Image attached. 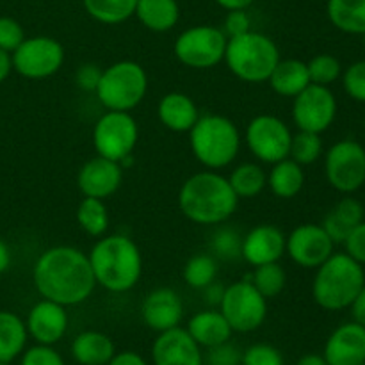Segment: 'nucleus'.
<instances>
[{
  "mask_svg": "<svg viewBox=\"0 0 365 365\" xmlns=\"http://www.w3.org/2000/svg\"><path fill=\"white\" fill-rule=\"evenodd\" d=\"M139 141V125L130 113L107 110L93 128V146L96 155L121 163L132 155Z\"/></svg>",
  "mask_w": 365,
  "mask_h": 365,
  "instance_id": "obj_9",
  "label": "nucleus"
},
{
  "mask_svg": "<svg viewBox=\"0 0 365 365\" xmlns=\"http://www.w3.org/2000/svg\"><path fill=\"white\" fill-rule=\"evenodd\" d=\"M327 13L331 25L346 34H365V0H328Z\"/></svg>",
  "mask_w": 365,
  "mask_h": 365,
  "instance_id": "obj_30",
  "label": "nucleus"
},
{
  "mask_svg": "<svg viewBox=\"0 0 365 365\" xmlns=\"http://www.w3.org/2000/svg\"><path fill=\"white\" fill-rule=\"evenodd\" d=\"M310 75V84L328 86L330 88L334 82L342 77V64L331 53H317L307 63Z\"/></svg>",
  "mask_w": 365,
  "mask_h": 365,
  "instance_id": "obj_37",
  "label": "nucleus"
},
{
  "mask_svg": "<svg viewBox=\"0 0 365 365\" xmlns=\"http://www.w3.org/2000/svg\"><path fill=\"white\" fill-rule=\"evenodd\" d=\"M148 91V75L135 61H118L102 70L96 98L107 110L130 113L145 100Z\"/></svg>",
  "mask_w": 365,
  "mask_h": 365,
  "instance_id": "obj_7",
  "label": "nucleus"
},
{
  "mask_svg": "<svg viewBox=\"0 0 365 365\" xmlns=\"http://www.w3.org/2000/svg\"><path fill=\"white\" fill-rule=\"evenodd\" d=\"M107 365H150V364L146 362L139 353L121 351V353H116Z\"/></svg>",
  "mask_w": 365,
  "mask_h": 365,
  "instance_id": "obj_48",
  "label": "nucleus"
},
{
  "mask_svg": "<svg viewBox=\"0 0 365 365\" xmlns=\"http://www.w3.org/2000/svg\"><path fill=\"white\" fill-rule=\"evenodd\" d=\"M11 260H13V257H11L9 246H7V242L4 239H0V274H4L9 269Z\"/></svg>",
  "mask_w": 365,
  "mask_h": 365,
  "instance_id": "obj_50",
  "label": "nucleus"
},
{
  "mask_svg": "<svg viewBox=\"0 0 365 365\" xmlns=\"http://www.w3.org/2000/svg\"><path fill=\"white\" fill-rule=\"evenodd\" d=\"M20 365H66L52 346L36 344L21 353Z\"/></svg>",
  "mask_w": 365,
  "mask_h": 365,
  "instance_id": "obj_43",
  "label": "nucleus"
},
{
  "mask_svg": "<svg viewBox=\"0 0 365 365\" xmlns=\"http://www.w3.org/2000/svg\"><path fill=\"white\" fill-rule=\"evenodd\" d=\"M202 292H203V302H205L207 305L217 307V309H220V303H221V299H223V294H225L223 284H220V282L214 280L212 284H209L205 289H202Z\"/></svg>",
  "mask_w": 365,
  "mask_h": 365,
  "instance_id": "obj_47",
  "label": "nucleus"
},
{
  "mask_svg": "<svg viewBox=\"0 0 365 365\" xmlns=\"http://www.w3.org/2000/svg\"><path fill=\"white\" fill-rule=\"evenodd\" d=\"M68 323L70 317L66 307L43 298L29 310L25 327L29 337L34 339L38 344L53 346L66 335Z\"/></svg>",
  "mask_w": 365,
  "mask_h": 365,
  "instance_id": "obj_18",
  "label": "nucleus"
},
{
  "mask_svg": "<svg viewBox=\"0 0 365 365\" xmlns=\"http://www.w3.org/2000/svg\"><path fill=\"white\" fill-rule=\"evenodd\" d=\"M323 359L328 365L365 364V327L351 321L335 328L324 344Z\"/></svg>",
  "mask_w": 365,
  "mask_h": 365,
  "instance_id": "obj_19",
  "label": "nucleus"
},
{
  "mask_svg": "<svg viewBox=\"0 0 365 365\" xmlns=\"http://www.w3.org/2000/svg\"><path fill=\"white\" fill-rule=\"evenodd\" d=\"M123 182V168L116 160L96 155L82 164L77 175L81 192L89 198L107 200L120 189Z\"/></svg>",
  "mask_w": 365,
  "mask_h": 365,
  "instance_id": "obj_16",
  "label": "nucleus"
},
{
  "mask_svg": "<svg viewBox=\"0 0 365 365\" xmlns=\"http://www.w3.org/2000/svg\"><path fill=\"white\" fill-rule=\"evenodd\" d=\"M25 38L24 27L14 18L0 16V50L13 53Z\"/></svg>",
  "mask_w": 365,
  "mask_h": 365,
  "instance_id": "obj_41",
  "label": "nucleus"
},
{
  "mask_svg": "<svg viewBox=\"0 0 365 365\" xmlns=\"http://www.w3.org/2000/svg\"><path fill=\"white\" fill-rule=\"evenodd\" d=\"M250 282H252L253 287H255L264 298L271 299L277 298V296L285 289V285H287V273H285L284 267L280 266V262L262 264V266L255 267Z\"/></svg>",
  "mask_w": 365,
  "mask_h": 365,
  "instance_id": "obj_35",
  "label": "nucleus"
},
{
  "mask_svg": "<svg viewBox=\"0 0 365 365\" xmlns=\"http://www.w3.org/2000/svg\"><path fill=\"white\" fill-rule=\"evenodd\" d=\"M344 250L351 259L362 264L365 267V220L360 225H356L344 241Z\"/></svg>",
  "mask_w": 365,
  "mask_h": 365,
  "instance_id": "obj_45",
  "label": "nucleus"
},
{
  "mask_svg": "<svg viewBox=\"0 0 365 365\" xmlns=\"http://www.w3.org/2000/svg\"><path fill=\"white\" fill-rule=\"evenodd\" d=\"M242 237L234 228L223 227L214 232L210 239V252L214 257L223 260H235L241 257Z\"/></svg>",
  "mask_w": 365,
  "mask_h": 365,
  "instance_id": "obj_38",
  "label": "nucleus"
},
{
  "mask_svg": "<svg viewBox=\"0 0 365 365\" xmlns=\"http://www.w3.org/2000/svg\"><path fill=\"white\" fill-rule=\"evenodd\" d=\"M100 77H102V70H100L96 64H82L77 71H75V86L82 91L93 93L96 91V86H98Z\"/></svg>",
  "mask_w": 365,
  "mask_h": 365,
  "instance_id": "obj_46",
  "label": "nucleus"
},
{
  "mask_svg": "<svg viewBox=\"0 0 365 365\" xmlns=\"http://www.w3.org/2000/svg\"><path fill=\"white\" fill-rule=\"evenodd\" d=\"M285 237L277 225H257L242 237L241 257L253 267L280 262L285 255Z\"/></svg>",
  "mask_w": 365,
  "mask_h": 365,
  "instance_id": "obj_21",
  "label": "nucleus"
},
{
  "mask_svg": "<svg viewBox=\"0 0 365 365\" xmlns=\"http://www.w3.org/2000/svg\"><path fill=\"white\" fill-rule=\"evenodd\" d=\"M280 59V50L269 36L250 31L228 38L223 61L239 81L262 84L267 82Z\"/></svg>",
  "mask_w": 365,
  "mask_h": 365,
  "instance_id": "obj_6",
  "label": "nucleus"
},
{
  "mask_svg": "<svg viewBox=\"0 0 365 365\" xmlns=\"http://www.w3.org/2000/svg\"><path fill=\"white\" fill-rule=\"evenodd\" d=\"M349 310H351L353 321L365 327V285L362 287V291L356 294V298L353 299V303L349 305Z\"/></svg>",
  "mask_w": 365,
  "mask_h": 365,
  "instance_id": "obj_49",
  "label": "nucleus"
},
{
  "mask_svg": "<svg viewBox=\"0 0 365 365\" xmlns=\"http://www.w3.org/2000/svg\"><path fill=\"white\" fill-rule=\"evenodd\" d=\"M228 38L220 27L195 25L185 29L173 45V53L184 66L195 70L214 68L225 59Z\"/></svg>",
  "mask_w": 365,
  "mask_h": 365,
  "instance_id": "obj_8",
  "label": "nucleus"
},
{
  "mask_svg": "<svg viewBox=\"0 0 365 365\" xmlns=\"http://www.w3.org/2000/svg\"><path fill=\"white\" fill-rule=\"evenodd\" d=\"M245 141L259 163L274 164L289 157L292 132L282 118L259 114L246 125Z\"/></svg>",
  "mask_w": 365,
  "mask_h": 365,
  "instance_id": "obj_12",
  "label": "nucleus"
},
{
  "mask_svg": "<svg viewBox=\"0 0 365 365\" xmlns=\"http://www.w3.org/2000/svg\"><path fill=\"white\" fill-rule=\"evenodd\" d=\"M88 257L96 285L106 291L121 294L134 289L141 280V250L127 235H102L95 242Z\"/></svg>",
  "mask_w": 365,
  "mask_h": 365,
  "instance_id": "obj_3",
  "label": "nucleus"
},
{
  "mask_svg": "<svg viewBox=\"0 0 365 365\" xmlns=\"http://www.w3.org/2000/svg\"><path fill=\"white\" fill-rule=\"evenodd\" d=\"M296 365H328V364H327V360L323 359V355L309 353V355H303L302 359L296 362Z\"/></svg>",
  "mask_w": 365,
  "mask_h": 365,
  "instance_id": "obj_53",
  "label": "nucleus"
},
{
  "mask_svg": "<svg viewBox=\"0 0 365 365\" xmlns=\"http://www.w3.org/2000/svg\"><path fill=\"white\" fill-rule=\"evenodd\" d=\"M221 31L225 32L227 38H235V36L246 34V32L252 31V20H250L246 9H234L228 11L227 18H225V24Z\"/></svg>",
  "mask_w": 365,
  "mask_h": 365,
  "instance_id": "obj_44",
  "label": "nucleus"
},
{
  "mask_svg": "<svg viewBox=\"0 0 365 365\" xmlns=\"http://www.w3.org/2000/svg\"><path fill=\"white\" fill-rule=\"evenodd\" d=\"M184 282L191 289H205L207 285L212 284L217 277V260L214 255L209 253H200V255H192L191 259L185 262L184 271H182Z\"/></svg>",
  "mask_w": 365,
  "mask_h": 365,
  "instance_id": "obj_34",
  "label": "nucleus"
},
{
  "mask_svg": "<svg viewBox=\"0 0 365 365\" xmlns=\"http://www.w3.org/2000/svg\"><path fill=\"white\" fill-rule=\"evenodd\" d=\"M32 282L43 298L64 307L84 303L96 287L89 257L73 246L45 250L32 267Z\"/></svg>",
  "mask_w": 365,
  "mask_h": 365,
  "instance_id": "obj_1",
  "label": "nucleus"
},
{
  "mask_svg": "<svg viewBox=\"0 0 365 365\" xmlns=\"http://www.w3.org/2000/svg\"><path fill=\"white\" fill-rule=\"evenodd\" d=\"M86 11L96 21L106 25H118L135 13L138 0H82Z\"/></svg>",
  "mask_w": 365,
  "mask_h": 365,
  "instance_id": "obj_33",
  "label": "nucleus"
},
{
  "mask_svg": "<svg viewBox=\"0 0 365 365\" xmlns=\"http://www.w3.org/2000/svg\"><path fill=\"white\" fill-rule=\"evenodd\" d=\"M364 134H365V116H364Z\"/></svg>",
  "mask_w": 365,
  "mask_h": 365,
  "instance_id": "obj_54",
  "label": "nucleus"
},
{
  "mask_svg": "<svg viewBox=\"0 0 365 365\" xmlns=\"http://www.w3.org/2000/svg\"><path fill=\"white\" fill-rule=\"evenodd\" d=\"M27 327L20 316L9 310H0V362L11 364L25 351Z\"/></svg>",
  "mask_w": 365,
  "mask_h": 365,
  "instance_id": "obj_29",
  "label": "nucleus"
},
{
  "mask_svg": "<svg viewBox=\"0 0 365 365\" xmlns=\"http://www.w3.org/2000/svg\"><path fill=\"white\" fill-rule=\"evenodd\" d=\"M342 88L349 98L365 103V59L349 64L342 71Z\"/></svg>",
  "mask_w": 365,
  "mask_h": 365,
  "instance_id": "obj_39",
  "label": "nucleus"
},
{
  "mask_svg": "<svg viewBox=\"0 0 365 365\" xmlns=\"http://www.w3.org/2000/svg\"><path fill=\"white\" fill-rule=\"evenodd\" d=\"M13 70L21 77L39 81L48 78L61 70L64 63V48L50 36L25 38L21 45L11 53Z\"/></svg>",
  "mask_w": 365,
  "mask_h": 365,
  "instance_id": "obj_13",
  "label": "nucleus"
},
{
  "mask_svg": "<svg viewBox=\"0 0 365 365\" xmlns=\"http://www.w3.org/2000/svg\"><path fill=\"white\" fill-rule=\"evenodd\" d=\"M241 365H285L284 356L278 351L274 346L264 344H253L242 353Z\"/></svg>",
  "mask_w": 365,
  "mask_h": 365,
  "instance_id": "obj_40",
  "label": "nucleus"
},
{
  "mask_svg": "<svg viewBox=\"0 0 365 365\" xmlns=\"http://www.w3.org/2000/svg\"><path fill=\"white\" fill-rule=\"evenodd\" d=\"M159 121L171 132H189L202 116L195 100L180 91H171L159 100L157 106Z\"/></svg>",
  "mask_w": 365,
  "mask_h": 365,
  "instance_id": "obj_22",
  "label": "nucleus"
},
{
  "mask_svg": "<svg viewBox=\"0 0 365 365\" xmlns=\"http://www.w3.org/2000/svg\"><path fill=\"white\" fill-rule=\"evenodd\" d=\"M185 330L189 331V335L195 339L200 348H212V346L223 344V342L230 341L232 334H234L223 314L216 309L195 314L189 319Z\"/></svg>",
  "mask_w": 365,
  "mask_h": 365,
  "instance_id": "obj_24",
  "label": "nucleus"
},
{
  "mask_svg": "<svg viewBox=\"0 0 365 365\" xmlns=\"http://www.w3.org/2000/svg\"><path fill=\"white\" fill-rule=\"evenodd\" d=\"M365 220V209L362 202L353 196L346 195L344 198L335 203L334 209L324 216L321 227L324 228L331 241L335 245H344L348 235L351 234L353 228Z\"/></svg>",
  "mask_w": 365,
  "mask_h": 365,
  "instance_id": "obj_23",
  "label": "nucleus"
},
{
  "mask_svg": "<svg viewBox=\"0 0 365 365\" xmlns=\"http://www.w3.org/2000/svg\"><path fill=\"white\" fill-rule=\"evenodd\" d=\"M267 82L277 95L294 98L310 84L309 68L299 59H280Z\"/></svg>",
  "mask_w": 365,
  "mask_h": 365,
  "instance_id": "obj_26",
  "label": "nucleus"
},
{
  "mask_svg": "<svg viewBox=\"0 0 365 365\" xmlns=\"http://www.w3.org/2000/svg\"><path fill=\"white\" fill-rule=\"evenodd\" d=\"M335 242L324 232L321 225L303 223L298 225L285 237V253L299 267L316 269L334 253Z\"/></svg>",
  "mask_w": 365,
  "mask_h": 365,
  "instance_id": "obj_15",
  "label": "nucleus"
},
{
  "mask_svg": "<svg viewBox=\"0 0 365 365\" xmlns=\"http://www.w3.org/2000/svg\"><path fill=\"white\" fill-rule=\"evenodd\" d=\"M271 171L267 173V187L271 189L277 198L291 200L302 192L305 185V171L291 157L271 164Z\"/></svg>",
  "mask_w": 365,
  "mask_h": 365,
  "instance_id": "obj_27",
  "label": "nucleus"
},
{
  "mask_svg": "<svg viewBox=\"0 0 365 365\" xmlns=\"http://www.w3.org/2000/svg\"><path fill=\"white\" fill-rule=\"evenodd\" d=\"M228 182L239 200L255 198L266 189L267 173L259 163H242L232 170Z\"/></svg>",
  "mask_w": 365,
  "mask_h": 365,
  "instance_id": "obj_31",
  "label": "nucleus"
},
{
  "mask_svg": "<svg viewBox=\"0 0 365 365\" xmlns=\"http://www.w3.org/2000/svg\"><path fill=\"white\" fill-rule=\"evenodd\" d=\"M362 38H364V45H365V34H362Z\"/></svg>",
  "mask_w": 365,
  "mask_h": 365,
  "instance_id": "obj_56",
  "label": "nucleus"
},
{
  "mask_svg": "<svg viewBox=\"0 0 365 365\" xmlns=\"http://www.w3.org/2000/svg\"><path fill=\"white\" fill-rule=\"evenodd\" d=\"M11 70H13V63H11V53L0 50V84L9 77Z\"/></svg>",
  "mask_w": 365,
  "mask_h": 365,
  "instance_id": "obj_51",
  "label": "nucleus"
},
{
  "mask_svg": "<svg viewBox=\"0 0 365 365\" xmlns=\"http://www.w3.org/2000/svg\"><path fill=\"white\" fill-rule=\"evenodd\" d=\"M114 355L116 346L113 339L102 331H82L71 342V356L81 365H107Z\"/></svg>",
  "mask_w": 365,
  "mask_h": 365,
  "instance_id": "obj_25",
  "label": "nucleus"
},
{
  "mask_svg": "<svg viewBox=\"0 0 365 365\" xmlns=\"http://www.w3.org/2000/svg\"><path fill=\"white\" fill-rule=\"evenodd\" d=\"M239 198L228 177L214 170L198 171L182 184L178 207L189 221L196 225H221L234 216Z\"/></svg>",
  "mask_w": 365,
  "mask_h": 365,
  "instance_id": "obj_2",
  "label": "nucleus"
},
{
  "mask_svg": "<svg viewBox=\"0 0 365 365\" xmlns=\"http://www.w3.org/2000/svg\"><path fill=\"white\" fill-rule=\"evenodd\" d=\"M365 285V269L362 264L346 252L331 253L330 259L316 267L312 282L314 302L324 310L339 312L349 309Z\"/></svg>",
  "mask_w": 365,
  "mask_h": 365,
  "instance_id": "obj_4",
  "label": "nucleus"
},
{
  "mask_svg": "<svg viewBox=\"0 0 365 365\" xmlns=\"http://www.w3.org/2000/svg\"><path fill=\"white\" fill-rule=\"evenodd\" d=\"M324 175L335 191L353 195L365 184V148L355 139L334 143L324 153Z\"/></svg>",
  "mask_w": 365,
  "mask_h": 365,
  "instance_id": "obj_11",
  "label": "nucleus"
},
{
  "mask_svg": "<svg viewBox=\"0 0 365 365\" xmlns=\"http://www.w3.org/2000/svg\"><path fill=\"white\" fill-rule=\"evenodd\" d=\"M223 9L234 11V9H248L253 4V0H216Z\"/></svg>",
  "mask_w": 365,
  "mask_h": 365,
  "instance_id": "obj_52",
  "label": "nucleus"
},
{
  "mask_svg": "<svg viewBox=\"0 0 365 365\" xmlns=\"http://www.w3.org/2000/svg\"><path fill=\"white\" fill-rule=\"evenodd\" d=\"M220 312L239 334H250L264 324L267 317V299L250 280L234 282L225 287Z\"/></svg>",
  "mask_w": 365,
  "mask_h": 365,
  "instance_id": "obj_10",
  "label": "nucleus"
},
{
  "mask_svg": "<svg viewBox=\"0 0 365 365\" xmlns=\"http://www.w3.org/2000/svg\"><path fill=\"white\" fill-rule=\"evenodd\" d=\"M241 360L242 353L230 341L207 348V355H203V365H241Z\"/></svg>",
  "mask_w": 365,
  "mask_h": 365,
  "instance_id": "obj_42",
  "label": "nucleus"
},
{
  "mask_svg": "<svg viewBox=\"0 0 365 365\" xmlns=\"http://www.w3.org/2000/svg\"><path fill=\"white\" fill-rule=\"evenodd\" d=\"M153 365H203L202 348L185 328L160 331L152 346Z\"/></svg>",
  "mask_w": 365,
  "mask_h": 365,
  "instance_id": "obj_17",
  "label": "nucleus"
},
{
  "mask_svg": "<svg viewBox=\"0 0 365 365\" xmlns=\"http://www.w3.org/2000/svg\"><path fill=\"white\" fill-rule=\"evenodd\" d=\"M0 365H9L7 362H0Z\"/></svg>",
  "mask_w": 365,
  "mask_h": 365,
  "instance_id": "obj_55",
  "label": "nucleus"
},
{
  "mask_svg": "<svg viewBox=\"0 0 365 365\" xmlns=\"http://www.w3.org/2000/svg\"><path fill=\"white\" fill-rule=\"evenodd\" d=\"M134 14L148 31L168 32L178 24L180 7L177 0H138Z\"/></svg>",
  "mask_w": 365,
  "mask_h": 365,
  "instance_id": "obj_28",
  "label": "nucleus"
},
{
  "mask_svg": "<svg viewBox=\"0 0 365 365\" xmlns=\"http://www.w3.org/2000/svg\"><path fill=\"white\" fill-rule=\"evenodd\" d=\"M362 365H365V364H362Z\"/></svg>",
  "mask_w": 365,
  "mask_h": 365,
  "instance_id": "obj_57",
  "label": "nucleus"
},
{
  "mask_svg": "<svg viewBox=\"0 0 365 365\" xmlns=\"http://www.w3.org/2000/svg\"><path fill=\"white\" fill-rule=\"evenodd\" d=\"M141 317L150 330L160 334V331L180 327V321L184 317V303L173 289H153L143 299Z\"/></svg>",
  "mask_w": 365,
  "mask_h": 365,
  "instance_id": "obj_20",
  "label": "nucleus"
},
{
  "mask_svg": "<svg viewBox=\"0 0 365 365\" xmlns=\"http://www.w3.org/2000/svg\"><path fill=\"white\" fill-rule=\"evenodd\" d=\"M77 223L91 237H102L109 230V210L103 200L84 196L77 207Z\"/></svg>",
  "mask_w": 365,
  "mask_h": 365,
  "instance_id": "obj_32",
  "label": "nucleus"
},
{
  "mask_svg": "<svg viewBox=\"0 0 365 365\" xmlns=\"http://www.w3.org/2000/svg\"><path fill=\"white\" fill-rule=\"evenodd\" d=\"M241 141L237 125L223 114H203L189 130L192 155L207 170L230 166L237 159Z\"/></svg>",
  "mask_w": 365,
  "mask_h": 365,
  "instance_id": "obj_5",
  "label": "nucleus"
},
{
  "mask_svg": "<svg viewBox=\"0 0 365 365\" xmlns=\"http://www.w3.org/2000/svg\"><path fill=\"white\" fill-rule=\"evenodd\" d=\"M337 98L328 86L309 84L292 102V121L298 130L323 134L337 118Z\"/></svg>",
  "mask_w": 365,
  "mask_h": 365,
  "instance_id": "obj_14",
  "label": "nucleus"
},
{
  "mask_svg": "<svg viewBox=\"0 0 365 365\" xmlns=\"http://www.w3.org/2000/svg\"><path fill=\"white\" fill-rule=\"evenodd\" d=\"M323 139L321 134L316 132L298 130V134H292L291 152L289 157L299 164V166H310L323 155Z\"/></svg>",
  "mask_w": 365,
  "mask_h": 365,
  "instance_id": "obj_36",
  "label": "nucleus"
}]
</instances>
